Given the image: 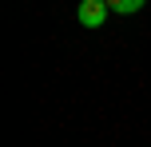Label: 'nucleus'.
Wrapping results in <instances>:
<instances>
[{"mask_svg": "<svg viewBox=\"0 0 151 147\" xmlns=\"http://www.w3.org/2000/svg\"><path fill=\"white\" fill-rule=\"evenodd\" d=\"M107 16H111L107 0H80V8H76V20H80L83 28H99Z\"/></svg>", "mask_w": 151, "mask_h": 147, "instance_id": "1", "label": "nucleus"}, {"mask_svg": "<svg viewBox=\"0 0 151 147\" xmlns=\"http://www.w3.org/2000/svg\"><path fill=\"white\" fill-rule=\"evenodd\" d=\"M147 0H107V8L111 12H119V16H131V12H139Z\"/></svg>", "mask_w": 151, "mask_h": 147, "instance_id": "2", "label": "nucleus"}]
</instances>
